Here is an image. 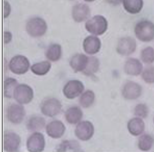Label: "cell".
I'll use <instances>...</instances> for the list:
<instances>
[{
	"label": "cell",
	"mask_w": 154,
	"mask_h": 152,
	"mask_svg": "<svg viewBox=\"0 0 154 152\" xmlns=\"http://www.w3.org/2000/svg\"><path fill=\"white\" fill-rule=\"evenodd\" d=\"M106 1L111 4L113 5H118L123 2V0H106Z\"/></svg>",
	"instance_id": "35"
},
{
	"label": "cell",
	"mask_w": 154,
	"mask_h": 152,
	"mask_svg": "<svg viewBox=\"0 0 154 152\" xmlns=\"http://www.w3.org/2000/svg\"><path fill=\"white\" fill-rule=\"evenodd\" d=\"M123 7L128 12L131 14L139 13L143 6V0H123Z\"/></svg>",
	"instance_id": "21"
},
{
	"label": "cell",
	"mask_w": 154,
	"mask_h": 152,
	"mask_svg": "<svg viewBox=\"0 0 154 152\" xmlns=\"http://www.w3.org/2000/svg\"><path fill=\"white\" fill-rule=\"evenodd\" d=\"M26 110L23 106L13 104L9 106L8 109V118L11 123L19 124L24 120Z\"/></svg>",
	"instance_id": "11"
},
{
	"label": "cell",
	"mask_w": 154,
	"mask_h": 152,
	"mask_svg": "<svg viewBox=\"0 0 154 152\" xmlns=\"http://www.w3.org/2000/svg\"><path fill=\"white\" fill-rule=\"evenodd\" d=\"M57 151H79L81 149L80 144L75 140H64L58 146Z\"/></svg>",
	"instance_id": "26"
},
{
	"label": "cell",
	"mask_w": 154,
	"mask_h": 152,
	"mask_svg": "<svg viewBox=\"0 0 154 152\" xmlns=\"http://www.w3.org/2000/svg\"><path fill=\"white\" fill-rule=\"evenodd\" d=\"M45 118L39 116H34L30 118L27 124L28 129L30 131L42 130L45 125Z\"/></svg>",
	"instance_id": "22"
},
{
	"label": "cell",
	"mask_w": 154,
	"mask_h": 152,
	"mask_svg": "<svg viewBox=\"0 0 154 152\" xmlns=\"http://www.w3.org/2000/svg\"><path fill=\"white\" fill-rule=\"evenodd\" d=\"M26 29L28 34L32 37H40L46 32L47 24L45 21L40 17H33L28 21Z\"/></svg>",
	"instance_id": "3"
},
{
	"label": "cell",
	"mask_w": 154,
	"mask_h": 152,
	"mask_svg": "<svg viewBox=\"0 0 154 152\" xmlns=\"http://www.w3.org/2000/svg\"><path fill=\"white\" fill-rule=\"evenodd\" d=\"M148 112V108L145 104H138L136 106L134 109L135 115L143 118L146 117Z\"/></svg>",
	"instance_id": "32"
},
{
	"label": "cell",
	"mask_w": 154,
	"mask_h": 152,
	"mask_svg": "<svg viewBox=\"0 0 154 152\" xmlns=\"http://www.w3.org/2000/svg\"><path fill=\"white\" fill-rule=\"evenodd\" d=\"M11 12V6L8 2L4 1V17L6 18L10 14Z\"/></svg>",
	"instance_id": "33"
},
{
	"label": "cell",
	"mask_w": 154,
	"mask_h": 152,
	"mask_svg": "<svg viewBox=\"0 0 154 152\" xmlns=\"http://www.w3.org/2000/svg\"><path fill=\"white\" fill-rule=\"evenodd\" d=\"M62 107V104L58 99L49 98L43 101L41 104V110L45 116L53 117L59 114Z\"/></svg>",
	"instance_id": "6"
},
{
	"label": "cell",
	"mask_w": 154,
	"mask_h": 152,
	"mask_svg": "<svg viewBox=\"0 0 154 152\" xmlns=\"http://www.w3.org/2000/svg\"><path fill=\"white\" fill-rule=\"evenodd\" d=\"M65 116L68 123L75 125L78 123L82 119L83 114L80 107L74 106L67 109Z\"/></svg>",
	"instance_id": "19"
},
{
	"label": "cell",
	"mask_w": 154,
	"mask_h": 152,
	"mask_svg": "<svg viewBox=\"0 0 154 152\" xmlns=\"http://www.w3.org/2000/svg\"><path fill=\"white\" fill-rule=\"evenodd\" d=\"M108 25V22L105 17L102 15H97L86 22L85 27L90 33L100 35L107 30Z\"/></svg>",
	"instance_id": "2"
},
{
	"label": "cell",
	"mask_w": 154,
	"mask_h": 152,
	"mask_svg": "<svg viewBox=\"0 0 154 152\" xmlns=\"http://www.w3.org/2000/svg\"><path fill=\"white\" fill-rule=\"evenodd\" d=\"M9 66L10 69L13 73L21 75L28 71L30 63L26 57L23 55H17L11 60Z\"/></svg>",
	"instance_id": "4"
},
{
	"label": "cell",
	"mask_w": 154,
	"mask_h": 152,
	"mask_svg": "<svg viewBox=\"0 0 154 152\" xmlns=\"http://www.w3.org/2000/svg\"><path fill=\"white\" fill-rule=\"evenodd\" d=\"M12 35L11 33L9 31L4 32V43L5 44L9 43L12 40Z\"/></svg>",
	"instance_id": "34"
},
{
	"label": "cell",
	"mask_w": 154,
	"mask_h": 152,
	"mask_svg": "<svg viewBox=\"0 0 154 152\" xmlns=\"http://www.w3.org/2000/svg\"><path fill=\"white\" fill-rule=\"evenodd\" d=\"M27 147L30 152H41L45 149V140L42 133L35 132L27 141Z\"/></svg>",
	"instance_id": "10"
},
{
	"label": "cell",
	"mask_w": 154,
	"mask_h": 152,
	"mask_svg": "<svg viewBox=\"0 0 154 152\" xmlns=\"http://www.w3.org/2000/svg\"><path fill=\"white\" fill-rule=\"evenodd\" d=\"M84 89V85L82 81L77 80H72L65 85L63 92L67 99H73L80 96Z\"/></svg>",
	"instance_id": "7"
},
{
	"label": "cell",
	"mask_w": 154,
	"mask_h": 152,
	"mask_svg": "<svg viewBox=\"0 0 154 152\" xmlns=\"http://www.w3.org/2000/svg\"><path fill=\"white\" fill-rule=\"evenodd\" d=\"M94 128L91 122L83 121L79 123L75 131V135L80 140L87 141L90 140L94 134Z\"/></svg>",
	"instance_id": "9"
},
{
	"label": "cell",
	"mask_w": 154,
	"mask_h": 152,
	"mask_svg": "<svg viewBox=\"0 0 154 152\" xmlns=\"http://www.w3.org/2000/svg\"><path fill=\"white\" fill-rule=\"evenodd\" d=\"M62 55V47L57 43H54L50 45L46 52V56L47 59L52 62L59 60L61 59Z\"/></svg>",
	"instance_id": "23"
},
{
	"label": "cell",
	"mask_w": 154,
	"mask_h": 152,
	"mask_svg": "<svg viewBox=\"0 0 154 152\" xmlns=\"http://www.w3.org/2000/svg\"><path fill=\"white\" fill-rule=\"evenodd\" d=\"M142 61L147 64H150L154 62V50L152 47H148L144 49L141 52Z\"/></svg>",
	"instance_id": "30"
},
{
	"label": "cell",
	"mask_w": 154,
	"mask_h": 152,
	"mask_svg": "<svg viewBox=\"0 0 154 152\" xmlns=\"http://www.w3.org/2000/svg\"><path fill=\"white\" fill-rule=\"evenodd\" d=\"M51 68V64L47 61L33 64L31 67L33 73L38 76H44L48 73Z\"/></svg>",
	"instance_id": "24"
},
{
	"label": "cell",
	"mask_w": 154,
	"mask_h": 152,
	"mask_svg": "<svg viewBox=\"0 0 154 152\" xmlns=\"http://www.w3.org/2000/svg\"><path fill=\"white\" fill-rule=\"evenodd\" d=\"M83 46L86 53L93 55L100 51L101 42L100 39L96 36H88L84 40Z\"/></svg>",
	"instance_id": "16"
},
{
	"label": "cell",
	"mask_w": 154,
	"mask_h": 152,
	"mask_svg": "<svg viewBox=\"0 0 154 152\" xmlns=\"http://www.w3.org/2000/svg\"><path fill=\"white\" fill-rule=\"evenodd\" d=\"M46 133L48 136L53 138H59L62 137L66 130V127L60 120L51 121L47 125Z\"/></svg>",
	"instance_id": "15"
},
{
	"label": "cell",
	"mask_w": 154,
	"mask_h": 152,
	"mask_svg": "<svg viewBox=\"0 0 154 152\" xmlns=\"http://www.w3.org/2000/svg\"></svg>",
	"instance_id": "37"
},
{
	"label": "cell",
	"mask_w": 154,
	"mask_h": 152,
	"mask_svg": "<svg viewBox=\"0 0 154 152\" xmlns=\"http://www.w3.org/2000/svg\"><path fill=\"white\" fill-rule=\"evenodd\" d=\"M142 64L139 60L135 59H130L124 65V71L127 74L131 76H137L142 71Z\"/></svg>",
	"instance_id": "18"
},
{
	"label": "cell",
	"mask_w": 154,
	"mask_h": 152,
	"mask_svg": "<svg viewBox=\"0 0 154 152\" xmlns=\"http://www.w3.org/2000/svg\"><path fill=\"white\" fill-rule=\"evenodd\" d=\"M142 77L147 83H154V67L150 66L146 68L142 73Z\"/></svg>",
	"instance_id": "31"
},
{
	"label": "cell",
	"mask_w": 154,
	"mask_h": 152,
	"mask_svg": "<svg viewBox=\"0 0 154 152\" xmlns=\"http://www.w3.org/2000/svg\"><path fill=\"white\" fill-rule=\"evenodd\" d=\"M84 1L87 2H92L95 1V0H84Z\"/></svg>",
	"instance_id": "36"
},
{
	"label": "cell",
	"mask_w": 154,
	"mask_h": 152,
	"mask_svg": "<svg viewBox=\"0 0 154 152\" xmlns=\"http://www.w3.org/2000/svg\"><path fill=\"white\" fill-rule=\"evenodd\" d=\"M99 67L100 62L97 58L95 57H89L88 65L83 72L87 76H91L98 71Z\"/></svg>",
	"instance_id": "28"
},
{
	"label": "cell",
	"mask_w": 154,
	"mask_h": 152,
	"mask_svg": "<svg viewBox=\"0 0 154 152\" xmlns=\"http://www.w3.org/2000/svg\"><path fill=\"white\" fill-rule=\"evenodd\" d=\"M136 42L133 38L127 37L122 38L119 40L117 46L118 53L123 56H128L135 52Z\"/></svg>",
	"instance_id": "12"
},
{
	"label": "cell",
	"mask_w": 154,
	"mask_h": 152,
	"mask_svg": "<svg viewBox=\"0 0 154 152\" xmlns=\"http://www.w3.org/2000/svg\"><path fill=\"white\" fill-rule=\"evenodd\" d=\"M89 60V57L88 56L82 53H78L72 57L70 65L75 72H83L86 69Z\"/></svg>",
	"instance_id": "17"
},
{
	"label": "cell",
	"mask_w": 154,
	"mask_h": 152,
	"mask_svg": "<svg viewBox=\"0 0 154 152\" xmlns=\"http://www.w3.org/2000/svg\"><path fill=\"white\" fill-rule=\"evenodd\" d=\"M33 89L26 84H20L14 90V98L20 104L30 103L34 98Z\"/></svg>",
	"instance_id": "5"
},
{
	"label": "cell",
	"mask_w": 154,
	"mask_h": 152,
	"mask_svg": "<svg viewBox=\"0 0 154 152\" xmlns=\"http://www.w3.org/2000/svg\"><path fill=\"white\" fill-rule=\"evenodd\" d=\"M154 140L153 138L149 135H144L141 136L139 139V148L142 151H147L150 150L153 146Z\"/></svg>",
	"instance_id": "29"
},
{
	"label": "cell",
	"mask_w": 154,
	"mask_h": 152,
	"mask_svg": "<svg viewBox=\"0 0 154 152\" xmlns=\"http://www.w3.org/2000/svg\"><path fill=\"white\" fill-rule=\"evenodd\" d=\"M21 138L18 134L13 131H5L3 137V147L7 152H15L19 148Z\"/></svg>",
	"instance_id": "8"
},
{
	"label": "cell",
	"mask_w": 154,
	"mask_h": 152,
	"mask_svg": "<svg viewBox=\"0 0 154 152\" xmlns=\"http://www.w3.org/2000/svg\"><path fill=\"white\" fill-rule=\"evenodd\" d=\"M91 15V10L87 5L80 3L75 5L72 10V17L75 21L81 23L87 20Z\"/></svg>",
	"instance_id": "13"
},
{
	"label": "cell",
	"mask_w": 154,
	"mask_h": 152,
	"mask_svg": "<svg viewBox=\"0 0 154 152\" xmlns=\"http://www.w3.org/2000/svg\"><path fill=\"white\" fill-rule=\"evenodd\" d=\"M142 88L140 85L133 81H128L123 87L122 96L128 100H135L140 97Z\"/></svg>",
	"instance_id": "14"
},
{
	"label": "cell",
	"mask_w": 154,
	"mask_h": 152,
	"mask_svg": "<svg viewBox=\"0 0 154 152\" xmlns=\"http://www.w3.org/2000/svg\"><path fill=\"white\" fill-rule=\"evenodd\" d=\"M95 100V94L91 90H87L81 96L80 105L84 108L90 107L93 104Z\"/></svg>",
	"instance_id": "27"
},
{
	"label": "cell",
	"mask_w": 154,
	"mask_h": 152,
	"mask_svg": "<svg viewBox=\"0 0 154 152\" xmlns=\"http://www.w3.org/2000/svg\"><path fill=\"white\" fill-rule=\"evenodd\" d=\"M128 128L131 135L134 136L139 135L144 131L145 124L141 119L134 118L129 121Z\"/></svg>",
	"instance_id": "20"
},
{
	"label": "cell",
	"mask_w": 154,
	"mask_h": 152,
	"mask_svg": "<svg viewBox=\"0 0 154 152\" xmlns=\"http://www.w3.org/2000/svg\"><path fill=\"white\" fill-rule=\"evenodd\" d=\"M17 84V81L16 79L11 78L6 79L4 82V97L8 98H11Z\"/></svg>",
	"instance_id": "25"
},
{
	"label": "cell",
	"mask_w": 154,
	"mask_h": 152,
	"mask_svg": "<svg viewBox=\"0 0 154 152\" xmlns=\"http://www.w3.org/2000/svg\"><path fill=\"white\" fill-rule=\"evenodd\" d=\"M136 37L143 42H149L154 38V24L151 22L143 21L137 23L135 28Z\"/></svg>",
	"instance_id": "1"
}]
</instances>
